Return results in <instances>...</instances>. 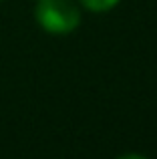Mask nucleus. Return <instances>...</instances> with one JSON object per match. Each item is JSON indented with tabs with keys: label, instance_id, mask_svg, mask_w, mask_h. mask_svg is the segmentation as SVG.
Returning a JSON list of instances; mask_svg holds the SVG:
<instances>
[{
	"label": "nucleus",
	"instance_id": "3",
	"mask_svg": "<svg viewBox=\"0 0 157 159\" xmlns=\"http://www.w3.org/2000/svg\"><path fill=\"white\" fill-rule=\"evenodd\" d=\"M117 159H147V157L137 155V153H127V155H121V157H117Z\"/></svg>",
	"mask_w": 157,
	"mask_h": 159
},
{
	"label": "nucleus",
	"instance_id": "2",
	"mask_svg": "<svg viewBox=\"0 0 157 159\" xmlns=\"http://www.w3.org/2000/svg\"><path fill=\"white\" fill-rule=\"evenodd\" d=\"M119 0H81V4L85 8L93 12H105V10H111V8L117 6Z\"/></svg>",
	"mask_w": 157,
	"mask_h": 159
},
{
	"label": "nucleus",
	"instance_id": "1",
	"mask_svg": "<svg viewBox=\"0 0 157 159\" xmlns=\"http://www.w3.org/2000/svg\"><path fill=\"white\" fill-rule=\"evenodd\" d=\"M34 16L51 34H69L81 24V12L73 0H38Z\"/></svg>",
	"mask_w": 157,
	"mask_h": 159
}]
</instances>
